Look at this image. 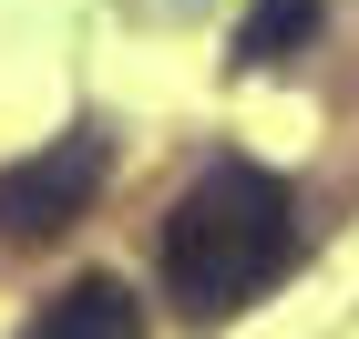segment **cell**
Returning a JSON list of instances; mask_svg holds the SVG:
<instances>
[{
    "label": "cell",
    "mask_w": 359,
    "mask_h": 339,
    "mask_svg": "<svg viewBox=\"0 0 359 339\" xmlns=\"http://www.w3.org/2000/svg\"><path fill=\"white\" fill-rule=\"evenodd\" d=\"M287 257H298V216H287V185L267 165L195 175L165 216V288L195 319H236L257 288L287 278Z\"/></svg>",
    "instance_id": "cell-1"
},
{
    "label": "cell",
    "mask_w": 359,
    "mask_h": 339,
    "mask_svg": "<svg viewBox=\"0 0 359 339\" xmlns=\"http://www.w3.org/2000/svg\"><path fill=\"white\" fill-rule=\"evenodd\" d=\"M318 21H329L318 0H257L247 21H236V62H257V72H267V62L308 52V41H318Z\"/></svg>",
    "instance_id": "cell-4"
},
{
    "label": "cell",
    "mask_w": 359,
    "mask_h": 339,
    "mask_svg": "<svg viewBox=\"0 0 359 339\" xmlns=\"http://www.w3.org/2000/svg\"><path fill=\"white\" fill-rule=\"evenodd\" d=\"M93 185H103V144L93 134H62V144H41V154H21V165H0V237H11V247L62 237V226L93 206Z\"/></svg>",
    "instance_id": "cell-2"
},
{
    "label": "cell",
    "mask_w": 359,
    "mask_h": 339,
    "mask_svg": "<svg viewBox=\"0 0 359 339\" xmlns=\"http://www.w3.org/2000/svg\"><path fill=\"white\" fill-rule=\"evenodd\" d=\"M21 339H144V309L123 278H72L62 298H41V319Z\"/></svg>",
    "instance_id": "cell-3"
}]
</instances>
